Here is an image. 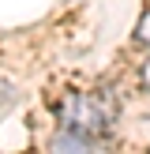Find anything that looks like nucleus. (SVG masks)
I'll list each match as a JSON object with an SVG mask.
<instances>
[{
    "mask_svg": "<svg viewBox=\"0 0 150 154\" xmlns=\"http://www.w3.org/2000/svg\"><path fill=\"white\" fill-rule=\"evenodd\" d=\"M112 120H116V102L109 90H94V94H68L60 102V128L68 132H82L90 139L101 143L109 135Z\"/></svg>",
    "mask_w": 150,
    "mask_h": 154,
    "instance_id": "f257e3e1",
    "label": "nucleus"
},
{
    "mask_svg": "<svg viewBox=\"0 0 150 154\" xmlns=\"http://www.w3.org/2000/svg\"><path fill=\"white\" fill-rule=\"evenodd\" d=\"M139 83H142V87L150 90V57L142 60V68H139Z\"/></svg>",
    "mask_w": 150,
    "mask_h": 154,
    "instance_id": "7ed1b4c3",
    "label": "nucleus"
},
{
    "mask_svg": "<svg viewBox=\"0 0 150 154\" xmlns=\"http://www.w3.org/2000/svg\"><path fill=\"white\" fill-rule=\"evenodd\" d=\"M135 38H139L142 45H150V8L142 11V19H139V30H135Z\"/></svg>",
    "mask_w": 150,
    "mask_h": 154,
    "instance_id": "f03ea898",
    "label": "nucleus"
}]
</instances>
